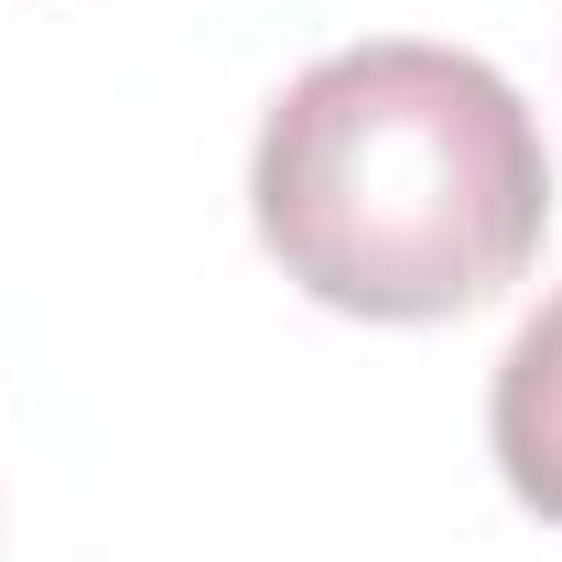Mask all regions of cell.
<instances>
[{"label": "cell", "mask_w": 562, "mask_h": 562, "mask_svg": "<svg viewBox=\"0 0 562 562\" xmlns=\"http://www.w3.org/2000/svg\"><path fill=\"white\" fill-rule=\"evenodd\" d=\"M249 206L314 303L432 325L530 271L552 227V162L497 66L454 44H347L260 120Z\"/></svg>", "instance_id": "obj_1"}, {"label": "cell", "mask_w": 562, "mask_h": 562, "mask_svg": "<svg viewBox=\"0 0 562 562\" xmlns=\"http://www.w3.org/2000/svg\"><path fill=\"white\" fill-rule=\"evenodd\" d=\"M487 432H497V476L519 487V508H541L562 530V292L508 336Z\"/></svg>", "instance_id": "obj_2"}]
</instances>
